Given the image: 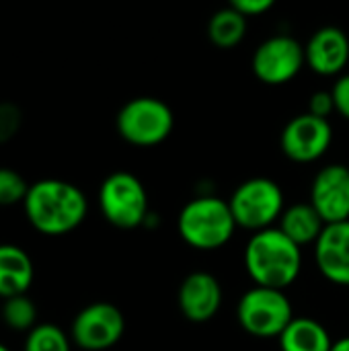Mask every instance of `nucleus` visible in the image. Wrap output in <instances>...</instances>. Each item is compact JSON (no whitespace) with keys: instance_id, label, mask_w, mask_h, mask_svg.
Wrapping results in <instances>:
<instances>
[{"instance_id":"obj_13","label":"nucleus","mask_w":349,"mask_h":351,"mask_svg":"<svg viewBox=\"0 0 349 351\" xmlns=\"http://www.w3.org/2000/svg\"><path fill=\"white\" fill-rule=\"evenodd\" d=\"M306 66L319 76H341L349 64V37L339 27L317 29L304 43Z\"/></svg>"},{"instance_id":"obj_4","label":"nucleus","mask_w":349,"mask_h":351,"mask_svg":"<svg viewBox=\"0 0 349 351\" xmlns=\"http://www.w3.org/2000/svg\"><path fill=\"white\" fill-rule=\"evenodd\" d=\"M239 228L253 232L278 226L286 210L284 189L269 177H251L243 181L228 197Z\"/></svg>"},{"instance_id":"obj_26","label":"nucleus","mask_w":349,"mask_h":351,"mask_svg":"<svg viewBox=\"0 0 349 351\" xmlns=\"http://www.w3.org/2000/svg\"><path fill=\"white\" fill-rule=\"evenodd\" d=\"M331 351H349V335L335 339V341H333V348H331Z\"/></svg>"},{"instance_id":"obj_22","label":"nucleus","mask_w":349,"mask_h":351,"mask_svg":"<svg viewBox=\"0 0 349 351\" xmlns=\"http://www.w3.org/2000/svg\"><path fill=\"white\" fill-rule=\"evenodd\" d=\"M21 109L14 103H0V144L10 142L21 130Z\"/></svg>"},{"instance_id":"obj_10","label":"nucleus","mask_w":349,"mask_h":351,"mask_svg":"<svg viewBox=\"0 0 349 351\" xmlns=\"http://www.w3.org/2000/svg\"><path fill=\"white\" fill-rule=\"evenodd\" d=\"M333 142L331 121L313 113H300L292 117L280 136V148L284 156L298 165H311L327 154Z\"/></svg>"},{"instance_id":"obj_28","label":"nucleus","mask_w":349,"mask_h":351,"mask_svg":"<svg viewBox=\"0 0 349 351\" xmlns=\"http://www.w3.org/2000/svg\"><path fill=\"white\" fill-rule=\"evenodd\" d=\"M348 167H349V165H348Z\"/></svg>"},{"instance_id":"obj_11","label":"nucleus","mask_w":349,"mask_h":351,"mask_svg":"<svg viewBox=\"0 0 349 351\" xmlns=\"http://www.w3.org/2000/svg\"><path fill=\"white\" fill-rule=\"evenodd\" d=\"M224 302L220 280L204 269L191 271L183 278L177 290V306L181 315L195 325L212 321Z\"/></svg>"},{"instance_id":"obj_2","label":"nucleus","mask_w":349,"mask_h":351,"mask_svg":"<svg viewBox=\"0 0 349 351\" xmlns=\"http://www.w3.org/2000/svg\"><path fill=\"white\" fill-rule=\"evenodd\" d=\"M302 247L278 226L253 232L243 251V265L255 286L288 290L302 274Z\"/></svg>"},{"instance_id":"obj_23","label":"nucleus","mask_w":349,"mask_h":351,"mask_svg":"<svg viewBox=\"0 0 349 351\" xmlns=\"http://www.w3.org/2000/svg\"><path fill=\"white\" fill-rule=\"evenodd\" d=\"M331 95H333V103H335V113H339L344 119L349 121V72L341 74L335 80Z\"/></svg>"},{"instance_id":"obj_19","label":"nucleus","mask_w":349,"mask_h":351,"mask_svg":"<svg viewBox=\"0 0 349 351\" xmlns=\"http://www.w3.org/2000/svg\"><path fill=\"white\" fill-rule=\"evenodd\" d=\"M0 315L6 327L14 331H31L37 323V306L27 294L6 298L2 302Z\"/></svg>"},{"instance_id":"obj_16","label":"nucleus","mask_w":349,"mask_h":351,"mask_svg":"<svg viewBox=\"0 0 349 351\" xmlns=\"http://www.w3.org/2000/svg\"><path fill=\"white\" fill-rule=\"evenodd\" d=\"M325 226H327L325 220L313 208L311 202H298V204L286 206V210L282 212V218L278 222V228L288 239H292L298 247L315 245L319 241L321 232L325 230Z\"/></svg>"},{"instance_id":"obj_25","label":"nucleus","mask_w":349,"mask_h":351,"mask_svg":"<svg viewBox=\"0 0 349 351\" xmlns=\"http://www.w3.org/2000/svg\"><path fill=\"white\" fill-rule=\"evenodd\" d=\"M278 0H228V6L237 8L245 16H257L267 12Z\"/></svg>"},{"instance_id":"obj_17","label":"nucleus","mask_w":349,"mask_h":351,"mask_svg":"<svg viewBox=\"0 0 349 351\" xmlns=\"http://www.w3.org/2000/svg\"><path fill=\"white\" fill-rule=\"evenodd\" d=\"M333 341L327 327L313 317H294L278 337L280 351H331Z\"/></svg>"},{"instance_id":"obj_24","label":"nucleus","mask_w":349,"mask_h":351,"mask_svg":"<svg viewBox=\"0 0 349 351\" xmlns=\"http://www.w3.org/2000/svg\"><path fill=\"white\" fill-rule=\"evenodd\" d=\"M333 111H335V103H333L331 90H317V93L311 95V99H309V113H313L317 117L329 119V115Z\"/></svg>"},{"instance_id":"obj_3","label":"nucleus","mask_w":349,"mask_h":351,"mask_svg":"<svg viewBox=\"0 0 349 351\" xmlns=\"http://www.w3.org/2000/svg\"><path fill=\"white\" fill-rule=\"evenodd\" d=\"M237 228L228 199L216 195H197L189 199L177 216L181 241L195 251L222 249L232 241Z\"/></svg>"},{"instance_id":"obj_9","label":"nucleus","mask_w":349,"mask_h":351,"mask_svg":"<svg viewBox=\"0 0 349 351\" xmlns=\"http://www.w3.org/2000/svg\"><path fill=\"white\" fill-rule=\"evenodd\" d=\"M125 333L123 313L111 302H93L72 321L70 337L84 351L111 350Z\"/></svg>"},{"instance_id":"obj_20","label":"nucleus","mask_w":349,"mask_h":351,"mask_svg":"<svg viewBox=\"0 0 349 351\" xmlns=\"http://www.w3.org/2000/svg\"><path fill=\"white\" fill-rule=\"evenodd\" d=\"M23 351H72V337L51 323L35 325L27 333Z\"/></svg>"},{"instance_id":"obj_14","label":"nucleus","mask_w":349,"mask_h":351,"mask_svg":"<svg viewBox=\"0 0 349 351\" xmlns=\"http://www.w3.org/2000/svg\"><path fill=\"white\" fill-rule=\"evenodd\" d=\"M313 247L319 274L329 284L349 288V220L327 224Z\"/></svg>"},{"instance_id":"obj_15","label":"nucleus","mask_w":349,"mask_h":351,"mask_svg":"<svg viewBox=\"0 0 349 351\" xmlns=\"http://www.w3.org/2000/svg\"><path fill=\"white\" fill-rule=\"evenodd\" d=\"M35 267L29 253L16 245H0V298L27 294Z\"/></svg>"},{"instance_id":"obj_5","label":"nucleus","mask_w":349,"mask_h":351,"mask_svg":"<svg viewBox=\"0 0 349 351\" xmlns=\"http://www.w3.org/2000/svg\"><path fill=\"white\" fill-rule=\"evenodd\" d=\"M292 319L294 308L286 290L253 286L237 304V321L241 329L255 339H278Z\"/></svg>"},{"instance_id":"obj_6","label":"nucleus","mask_w":349,"mask_h":351,"mask_svg":"<svg viewBox=\"0 0 349 351\" xmlns=\"http://www.w3.org/2000/svg\"><path fill=\"white\" fill-rule=\"evenodd\" d=\"M99 210L111 226L121 230L144 226L152 212L144 183L128 171H115L105 177L99 187Z\"/></svg>"},{"instance_id":"obj_7","label":"nucleus","mask_w":349,"mask_h":351,"mask_svg":"<svg viewBox=\"0 0 349 351\" xmlns=\"http://www.w3.org/2000/svg\"><path fill=\"white\" fill-rule=\"evenodd\" d=\"M115 128L123 142L138 148H152L171 136L175 115L173 109L156 97H136L117 111Z\"/></svg>"},{"instance_id":"obj_12","label":"nucleus","mask_w":349,"mask_h":351,"mask_svg":"<svg viewBox=\"0 0 349 351\" xmlns=\"http://www.w3.org/2000/svg\"><path fill=\"white\" fill-rule=\"evenodd\" d=\"M313 208L321 214L325 224L349 220V167L348 165H327L323 167L311 183Z\"/></svg>"},{"instance_id":"obj_1","label":"nucleus","mask_w":349,"mask_h":351,"mask_svg":"<svg viewBox=\"0 0 349 351\" xmlns=\"http://www.w3.org/2000/svg\"><path fill=\"white\" fill-rule=\"evenodd\" d=\"M29 224L47 237H62L76 230L86 214L88 199L80 187L62 179L35 181L23 202Z\"/></svg>"},{"instance_id":"obj_27","label":"nucleus","mask_w":349,"mask_h":351,"mask_svg":"<svg viewBox=\"0 0 349 351\" xmlns=\"http://www.w3.org/2000/svg\"><path fill=\"white\" fill-rule=\"evenodd\" d=\"M0 351H10V350H8L6 346H2V343H0Z\"/></svg>"},{"instance_id":"obj_21","label":"nucleus","mask_w":349,"mask_h":351,"mask_svg":"<svg viewBox=\"0 0 349 351\" xmlns=\"http://www.w3.org/2000/svg\"><path fill=\"white\" fill-rule=\"evenodd\" d=\"M29 183L25 177L8 167H0V208H10L23 204L29 191Z\"/></svg>"},{"instance_id":"obj_8","label":"nucleus","mask_w":349,"mask_h":351,"mask_svg":"<svg viewBox=\"0 0 349 351\" xmlns=\"http://www.w3.org/2000/svg\"><path fill=\"white\" fill-rule=\"evenodd\" d=\"M304 66V45L292 35H274L261 41L251 60L257 80L269 86H280L294 80Z\"/></svg>"},{"instance_id":"obj_18","label":"nucleus","mask_w":349,"mask_h":351,"mask_svg":"<svg viewBox=\"0 0 349 351\" xmlns=\"http://www.w3.org/2000/svg\"><path fill=\"white\" fill-rule=\"evenodd\" d=\"M247 19L249 16H245L232 6L216 10L208 21V39L220 49L237 47L247 35Z\"/></svg>"}]
</instances>
